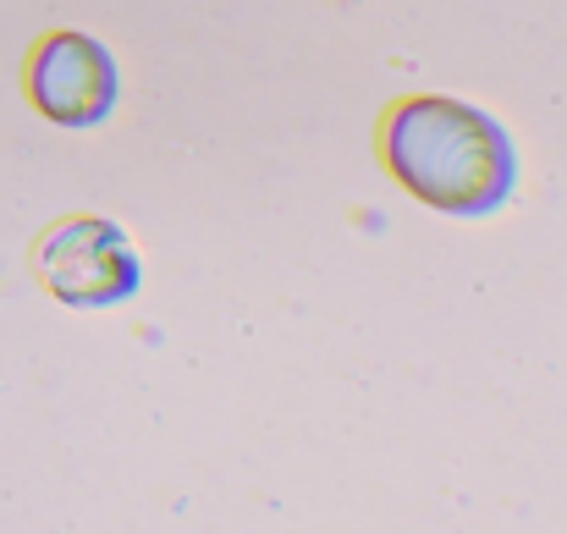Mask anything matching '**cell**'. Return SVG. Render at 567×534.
Here are the masks:
<instances>
[{
    "mask_svg": "<svg viewBox=\"0 0 567 534\" xmlns=\"http://www.w3.org/2000/svg\"><path fill=\"white\" fill-rule=\"evenodd\" d=\"M380 166L424 209L485 220L518 193V144L513 133L452 94H408L380 116Z\"/></svg>",
    "mask_w": 567,
    "mask_h": 534,
    "instance_id": "6da1fadb",
    "label": "cell"
},
{
    "mask_svg": "<svg viewBox=\"0 0 567 534\" xmlns=\"http://www.w3.org/2000/svg\"><path fill=\"white\" fill-rule=\"evenodd\" d=\"M33 270L44 292L66 309H116V304H133L144 287V259L133 237L105 215L55 220L33 248Z\"/></svg>",
    "mask_w": 567,
    "mask_h": 534,
    "instance_id": "7a4b0ae2",
    "label": "cell"
},
{
    "mask_svg": "<svg viewBox=\"0 0 567 534\" xmlns=\"http://www.w3.org/2000/svg\"><path fill=\"white\" fill-rule=\"evenodd\" d=\"M22 83H28V105L44 122L72 127V133L100 127L116 111V100H122V66H116V55L94 33H78V28L44 33L28 50Z\"/></svg>",
    "mask_w": 567,
    "mask_h": 534,
    "instance_id": "3957f363",
    "label": "cell"
}]
</instances>
